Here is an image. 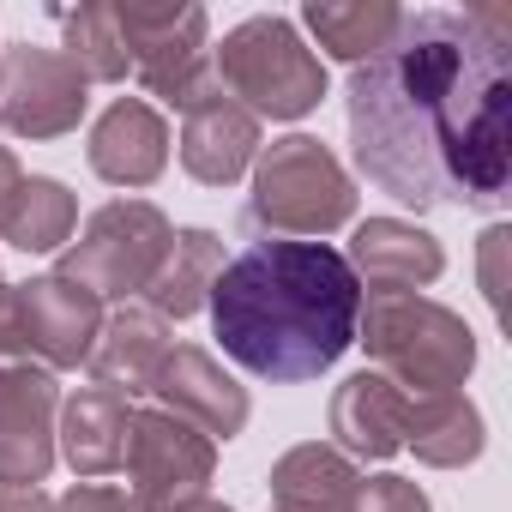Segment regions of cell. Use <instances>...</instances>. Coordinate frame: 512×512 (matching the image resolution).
I'll return each instance as SVG.
<instances>
[{
  "label": "cell",
  "mask_w": 512,
  "mask_h": 512,
  "mask_svg": "<svg viewBox=\"0 0 512 512\" xmlns=\"http://www.w3.org/2000/svg\"><path fill=\"white\" fill-rule=\"evenodd\" d=\"M356 169L398 205L500 211L512 187V7H422L350 73Z\"/></svg>",
  "instance_id": "cell-1"
},
{
  "label": "cell",
  "mask_w": 512,
  "mask_h": 512,
  "mask_svg": "<svg viewBox=\"0 0 512 512\" xmlns=\"http://www.w3.org/2000/svg\"><path fill=\"white\" fill-rule=\"evenodd\" d=\"M211 326L235 368L272 386H302L338 368L356 344L362 284L332 241H247L211 284Z\"/></svg>",
  "instance_id": "cell-2"
},
{
  "label": "cell",
  "mask_w": 512,
  "mask_h": 512,
  "mask_svg": "<svg viewBox=\"0 0 512 512\" xmlns=\"http://www.w3.org/2000/svg\"><path fill=\"white\" fill-rule=\"evenodd\" d=\"M350 217H356V181L332 157L326 139L290 133V139L260 145V157H253V193L241 211L247 229H266L278 241H326Z\"/></svg>",
  "instance_id": "cell-3"
},
{
  "label": "cell",
  "mask_w": 512,
  "mask_h": 512,
  "mask_svg": "<svg viewBox=\"0 0 512 512\" xmlns=\"http://www.w3.org/2000/svg\"><path fill=\"white\" fill-rule=\"evenodd\" d=\"M356 344L368 350L374 374H386L398 392H458L476 368V332L464 314L428 302V296H362Z\"/></svg>",
  "instance_id": "cell-4"
},
{
  "label": "cell",
  "mask_w": 512,
  "mask_h": 512,
  "mask_svg": "<svg viewBox=\"0 0 512 512\" xmlns=\"http://www.w3.org/2000/svg\"><path fill=\"white\" fill-rule=\"evenodd\" d=\"M211 79L253 121H302L326 97V61L302 43V31L278 13L241 19L211 49Z\"/></svg>",
  "instance_id": "cell-5"
},
{
  "label": "cell",
  "mask_w": 512,
  "mask_h": 512,
  "mask_svg": "<svg viewBox=\"0 0 512 512\" xmlns=\"http://www.w3.org/2000/svg\"><path fill=\"white\" fill-rule=\"evenodd\" d=\"M175 223L151 199H109L85 217V229L55 253V272L91 290L97 302H133L157 278Z\"/></svg>",
  "instance_id": "cell-6"
},
{
  "label": "cell",
  "mask_w": 512,
  "mask_h": 512,
  "mask_svg": "<svg viewBox=\"0 0 512 512\" xmlns=\"http://www.w3.org/2000/svg\"><path fill=\"white\" fill-rule=\"evenodd\" d=\"M133 79L163 97L169 109L199 103L217 79H211V19L205 7H169V0H121L115 7Z\"/></svg>",
  "instance_id": "cell-7"
},
{
  "label": "cell",
  "mask_w": 512,
  "mask_h": 512,
  "mask_svg": "<svg viewBox=\"0 0 512 512\" xmlns=\"http://www.w3.org/2000/svg\"><path fill=\"white\" fill-rule=\"evenodd\" d=\"M127 500L139 512H175L187 500H199L217 476V440H205L193 422L169 416V410H133L127 422Z\"/></svg>",
  "instance_id": "cell-8"
},
{
  "label": "cell",
  "mask_w": 512,
  "mask_h": 512,
  "mask_svg": "<svg viewBox=\"0 0 512 512\" xmlns=\"http://www.w3.org/2000/svg\"><path fill=\"white\" fill-rule=\"evenodd\" d=\"M79 67L61 49L43 43H7L0 49V127L13 139H67L91 97Z\"/></svg>",
  "instance_id": "cell-9"
},
{
  "label": "cell",
  "mask_w": 512,
  "mask_h": 512,
  "mask_svg": "<svg viewBox=\"0 0 512 512\" xmlns=\"http://www.w3.org/2000/svg\"><path fill=\"white\" fill-rule=\"evenodd\" d=\"M103 302L79 290L61 272H43L31 284H13V320H19V362H37L49 374L85 368L103 332Z\"/></svg>",
  "instance_id": "cell-10"
},
{
  "label": "cell",
  "mask_w": 512,
  "mask_h": 512,
  "mask_svg": "<svg viewBox=\"0 0 512 512\" xmlns=\"http://www.w3.org/2000/svg\"><path fill=\"white\" fill-rule=\"evenodd\" d=\"M61 386L37 362H0V488H37L55 470Z\"/></svg>",
  "instance_id": "cell-11"
},
{
  "label": "cell",
  "mask_w": 512,
  "mask_h": 512,
  "mask_svg": "<svg viewBox=\"0 0 512 512\" xmlns=\"http://www.w3.org/2000/svg\"><path fill=\"white\" fill-rule=\"evenodd\" d=\"M151 398H157V410L193 422L205 440H235L247 428V410H253L247 386L211 350H199V344H175L163 356V368L151 380Z\"/></svg>",
  "instance_id": "cell-12"
},
{
  "label": "cell",
  "mask_w": 512,
  "mask_h": 512,
  "mask_svg": "<svg viewBox=\"0 0 512 512\" xmlns=\"http://www.w3.org/2000/svg\"><path fill=\"white\" fill-rule=\"evenodd\" d=\"M260 157V121H253L223 85L181 109V169L199 187H235Z\"/></svg>",
  "instance_id": "cell-13"
},
{
  "label": "cell",
  "mask_w": 512,
  "mask_h": 512,
  "mask_svg": "<svg viewBox=\"0 0 512 512\" xmlns=\"http://www.w3.org/2000/svg\"><path fill=\"white\" fill-rule=\"evenodd\" d=\"M350 272L362 284V296H416L446 272V253L428 229L404 223V217H368L350 235Z\"/></svg>",
  "instance_id": "cell-14"
},
{
  "label": "cell",
  "mask_w": 512,
  "mask_h": 512,
  "mask_svg": "<svg viewBox=\"0 0 512 512\" xmlns=\"http://www.w3.org/2000/svg\"><path fill=\"white\" fill-rule=\"evenodd\" d=\"M85 157L109 187H151L169 169V121L145 97H115L91 121Z\"/></svg>",
  "instance_id": "cell-15"
},
{
  "label": "cell",
  "mask_w": 512,
  "mask_h": 512,
  "mask_svg": "<svg viewBox=\"0 0 512 512\" xmlns=\"http://www.w3.org/2000/svg\"><path fill=\"white\" fill-rule=\"evenodd\" d=\"M332 446L350 464H380L404 452V422H410V392H398L386 374L362 368L332 392Z\"/></svg>",
  "instance_id": "cell-16"
},
{
  "label": "cell",
  "mask_w": 512,
  "mask_h": 512,
  "mask_svg": "<svg viewBox=\"0 0 512 512\" xmlns=\"http://www.w3.org/2000/svg\"><path fill=\"white\" fill-rule=\"evenodd\" d=\"M169 350H175L169 320L151 314L145 302H121L115 314H103V332H97V350L85 368H91V386L121 392V398H145Z\"/></svg>",
  "instance_id": "cell-17"
},
{
  "label": "cell",
  "mask_w": 512,
  "mask_h": 512,
  "mask_svg": "<svg viewBox=\"0 0 512 512\" xmlns=\"http://www.w3.org/2000/svg\"><path fill=\"white\" fill-rule=\"evenodd\" d=\"M127 422H133V404H127L121 392L79 386L73 398H61V416H55V452L73 464V476L97 482V476L121 470Z\"/></svg>",
  "instance_id": "cell-18"
},
{
  "label": "cell",
  "mask_w": 512,
  "mask_h": 512,
  "mask_svg": "<svg viewBox=\"0 0 512 512\" xmlns=\"http://www.w3.org/2000/svg\"><path fill=\"white\" fill-rule=\"evenodd\" d=\"M272 512H356L362 470L332 440H302L272 464Z\"/></svg>",
  "instance_id": "cell-19"
},
{
  "label": "cell",
  "mask_w": 512,
  "mask_h": 512,
  "mask_svg": "<svg viewBox=\"0 0 512 512\" xmlns=\"http://www.w3.org/2000/svg\"><path fill=\"white\" fill-rule=\"evenodd\" d=\"M223 266H229V253L217 229H175L157 278L145 284V308L163 320H193L211 302V284L223 278Z\"/></svg>",
  "instance_id": "cell-20"
},
{
  "label": "cell",
  "mask_w": 512,
  "mask_h": 512,
  "mask_svg": "<svg viewBox=\"0 0 512 512\" xmlns=\"http://www.w3.org/2000/svg\"><path fill=\"white\" fill-rule=\"evenodd\" d=\"M404 446L434 470H464V464L482 458L488 428H482V410L464 392H422V398H410Z\"/></svg>",
  "instance_id": "cell-21"
},
{
  "label": "cell",
  "mask_w": 512,
  "mask_h": 512,
  "mask_svg": "<svg viewBox=\"0 0 512 512\" xmlns=\"http://www.w3.org/2000/svg\"><path fill=\"white\" fill-rule=\"evenodd\" d=\"M302 25L314 31V43L332 55V61H374L398 25H404V7H392V0H308L302 7Z\"/></svg>",
  "instance_id": "cell-22"
},
{
  "label": "cell",
  "mask_w": 512,
  "mask_h": 512,
  "mask_svg": "<svg viewBox=\"0 0 512 512\" xmlns=\"http://www.w3.org/2000/svg\"><path fill=\"white\" fill-rule=\"evenodd\" d=\"M79 229V199L55 175H25L7 217H0V241H13L19 253H61Z\"/></svg>",
  "instance_id": "cell-23"
},
{
  "label": "cell",
  "mask_w": 512,
  "mask_h": 512,
  "mask_svg": "<svg viewBox=\"0 0 512 512\" xmlns=\"http://www.w3.org/2000/svg\"><path fill=\"white\" fill-rule=\"evenodd\" d=\"M55 19H61V31H67V49H61V55L79 67L85 85H121V79L133 73L109 0H85L79 13H55Z\"/></svg>",
  "instance_id": "cell-24"
},
{
  "label": "cell",
  "mask_w": 512,
  "mask_h": 512,
  "mask_svg": "<svg viewBox=\"0 0 512 512\" xmlns=\"http://www.w3.org/2000/svg\"><path fill=\"white\" fill-rule=\"evenodd\" d=\"M356 512H434V506H428L422 482L386 470V476H368V482L356 488Z\"/></svg>",
  "instance_id": "cell-25"
},
{
  "label": "cell",
  "mask_w": 512,
  "mask_h": 512,
  "mask_svg": "<svg viewBox=\"0 0 512 512\" xmlns=\"http://www.w3.org/2000/svg\"><path fill=\"white\" fill-rule=\"evenodd\" d=\"M55 512H139V506L109 482H73L67 494H55Z\"/></svg>",
  "instance_id": "cell-26"
},
{
  "label": "cell",
  "mask_w": 512,
  "mask_h": 512,
  "mask_svg": "<svg viewBox=\"0 0 512 512\" xmlns=\"http://www.w3.org/2000/svg\"><path fill=\"white\" fill-rule=\"evenodd\" d=\"M506 223H494L488 235H482V296H488V308L500 314V253H506Z\"/></svg>",
  "instance_id": "cell-27"
},
{
  "label": "cell",
  "mask_w": 512,
  "mask_h": 512,
  "mask_svg": "<svg viewBox=\"0 0 512 512\" xmlns=\"http://www.w3.org/2000/svg\"><path fill=\"white\" fill-rule=\"evenodd\" d=\"M0 362H19V320H13V284L0 278Z\"/></svg>",
  "instance_id": "cell-28"
},
{
  "label": "cell",
  "mask_w": 512,
  "mask_h": 512,
  "mask_svg": "<svg viewBox=\"0 0 512 512\" xmlns=\"http://www.w3.org/2000/svg\"><path fill=\"white\" fill-rule=\"evenodd\" d=\"M0 512H55V500L43 488H7L0 494Z\"/></svg>",
  "instance_id": "cell-29"
},
{
  "label": "cell",
  "mask_w": 512,
  "mask_h": 512,
  "mask_svg": "<svg viewBox=\"0 0 512 512\" xmlns=\"http://www.w3.org/2000/svg\"><path fill=\"white\" fill-rule=\"evenodd\" d=\"M19 181H25V169H19V157L0 145V217H7V205H13V193H19Z\"/></svg>",
  "instance_id": "cell-30"
},
{
  "label": "cell",
  "mask_w": 512,
  "mask_h": 512,
  "mask_svg": "<svg viewBox=\"0 0 512 512\" xmlns=\"http://www.w3.org/2000/svg\"><path fill=\"white\" fill-rule=\"evenodd\" d=\"M175 512H235L229 500H211V494H199V500H187V506H175Z\"/></svg>",
  "instance_id": "cell-31"
},
{
  "label": "cell",
  "mask_w": 512,
  "mask_h": 512,
  "mask_svg": "<svg viewBox=\"0 0 512 512\" xmlns=\"http://www.w3.org/2000/svg\"><path fill=\"white\" fill-rule=\"evenodd\" d=\"M0 494H7V488H0Z\"/></svg>",
  "instance_id": "cell-32"
}]
</instances>
